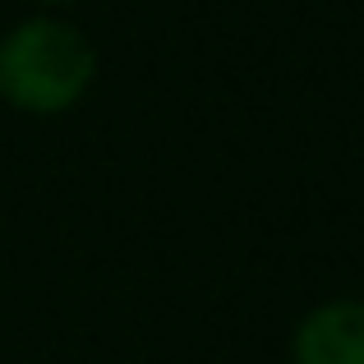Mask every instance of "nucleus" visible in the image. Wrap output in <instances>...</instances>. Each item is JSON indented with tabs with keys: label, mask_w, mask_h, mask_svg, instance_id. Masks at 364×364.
I'll use <instances>...</instances> for the list:
<instances>
[{
	"label": "nucleus",
	"mask_w": 364,
	"mask_h": 364,
	"mask_svg": "<svg viewBox=\"0 0 364 364\" xmlns=\"http://www.w3.org/2000/svg\"><path fill=\"white\" fill-rule=\"evenodd\" d=\"M295 364H364V304L337 300L314 309L295 332Z\"/></svg>",
	"instance_id": "f03ea898"
},
{
	"label": "nucleus",
	"mask_w": 364,
	"mask_h": 364,
	"mask_svg": "<svg viewBox=\"0 0 364 364\" xmlns=\"http://www.w3.org/2000/svg\"><path fill=\"white\" fill-rule=\"evenodd\" d=\"M97 55L79 28L33 18L0 42V97L28 116H55L88 92Z\"/></svg>",
	"instance_id": "f257e3e1"
}]
</instances>
